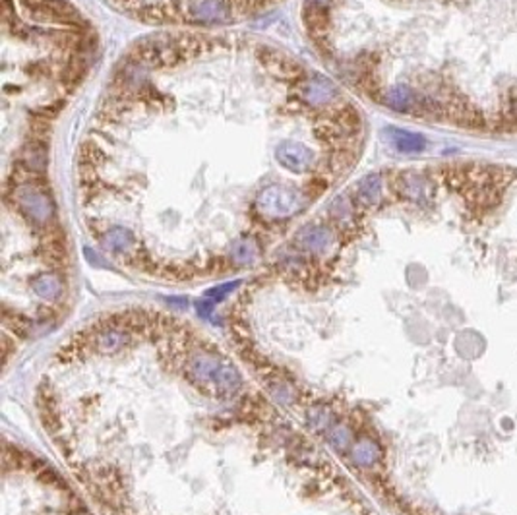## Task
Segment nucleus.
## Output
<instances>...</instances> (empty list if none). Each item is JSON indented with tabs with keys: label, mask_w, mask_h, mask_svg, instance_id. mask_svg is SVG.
Masks as SVG:
<instances>
[{
	"label": "nucleus",
	"mask_w": 517,
	"mask_h": 515,
	"mask_svg": "<svg viewBox=\"0 0 517 515\" xmlns=\"http://www.w3.org/2000/svg\"><path fill=\"white\" fill-rule=\"evenodd\" d=\"M361 113L337 82L260 41L165 33L138 43L78 149L76 182L93 236L156 214L215 221L231 270L351 173Z\"/></svg>",
	"instance_id": "obj_1"
},
{
	"label": "nucleus",
	"mask_w": 517,
	"mask_h": 515,
	"mask_svg": "<svg viewBox=\"0 0 517 515\" xmlns=\"http://www.w3.org/2000/svg\"><path fill=\"white\" fill-rule=\"evenodd\" d=\"M391 142L397 151L401 153H420L426 147V140L420 134L415 132H407V130H400V128H391Z\"/></svg>",
	"instance_id": "obj_2"
}]
</instances>
